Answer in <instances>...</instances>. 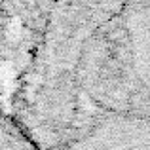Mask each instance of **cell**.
Here are the masks:
<instances>
[{
    "label": "cell",
    "mask_w": 150,
    "mask_h": 150,
    "mask_svg": "<svg viewBox=\"0 0 150 150\" xmlns=\"http://www.w3.org/2000/svg\"><path fill=\"white\" fill-rule=\"evenodd\" d=\"M2 150H30L27 139L17 127H11L10 122H4L2 127Z\"/></svg>",
    "instance_id": "6da1fadb"
}]
</instances>
